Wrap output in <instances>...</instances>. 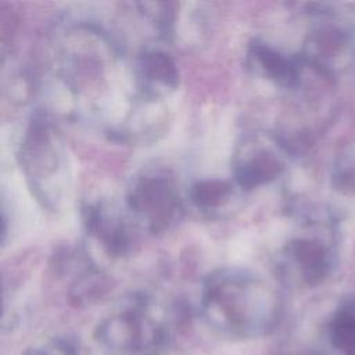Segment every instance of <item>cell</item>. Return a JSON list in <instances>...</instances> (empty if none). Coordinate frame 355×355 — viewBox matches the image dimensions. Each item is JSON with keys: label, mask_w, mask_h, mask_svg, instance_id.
<instances>
[{"label": "cell", "mask_w": 355, "mask_h": 355, "mask_svg": "<svg viewBox=\"0 0 355 355\" xmlns=\"http://www.w3.org/2000/svg\"><path fill=\"white\" fill-rule=\"evenodd\" d=\"M18 164L36 200L55 211L68 190V159L61 132L49 112L32 115L19 144Z\"/></svg>", "instance_id": "6da1fadb"}, {"label": "cell", "mask_w": 355, "mask_h": 355, "mask_svg": "<svg viewBox=\"0 0 355 355\" xmlns=\"http://www.w3.org/2000/svg\"><path fill=\"white\" fill-rule=\"evenodd\" d=\"M202 302L211 318L233 324H248L272 318L277 297L263 277L250 270L225 268L207 277Z\"/></svg>", "instance_id": "7a4b0ae2"}, {"label": "cell", "mask_w": 355, "mask_h": 355, "mask_svg": "<svg viewBox=\"0 0 355 355\" xmlns=\"http://www.w3.org/2000/svg\"><path fill=\"white\" fill-rule=\"evenodd\" d=\"M126 208L140 229L158 234L182 219L184 201L173 175L166 169L153 168L132 179L126 191Z\"/></svg>", "instance_id": "3957f363"}, {"label": "cell", "mask_w": 355, "mask_h": 355, "mask_svg": "<svg viewBox=\"0 0 355 355\" xmlns=\"http://www.w3.org/2000/svg\"><path fill=\"white\" fill-rule=\"evenodd\" d=\"M290 151L287 141L279 135L248 133L234 148L232 180L241 191L266 186L286 172Z\"/></svg>", "instance_id": "277c9868"}, {"label": "cell", "mask_w": 355, "mask_h": 355, "mask_svg": "<svg viewBox=\"0 0 355 355\" xmlns=\"http://www.w3.org/2000/svg\"><path fill=\"white\" fill-rule=\"evenodd\" d=\"M136 97L147 103H161L179 86V69L171 54L159 47L144 46L130 64Z\"/></svg>", "instance_id": "5b68a950"}, {"label": "cell", "mask_w": 355, "mask_h": 355, "mask_svg": "<svg viewBox=\"0 0 355 355\" xmlns=\"http://www.w3.org/2000/svg\"><path fill=\"white\" fill-rule=\"evenodd\" d=\"M82 223L89 241L108 258L118 259L130 251V236L121 215L107 201H93L82 207Z\"/></svg>", "instance_id": "8992f818"}, {"label": "cell", "mask_w": 355, "mask_h": 355, "mask_svg": "<svg viewBox=\"0 0 355 355\" xmlns=\"http://www.w3.org/2000/svg\"><path fill=\"white\" fill-rule=\"evenodd\" d=\"M247 69L279 89L294 90L301 85L302 61L298 55H290L273 44L254 39L245 50Z\"/></svg>", "instance_id": "52a82bcc"}, {"label": "cell", "mask_w": 355, "mask_h": 355, "mask_svg": "<svg viewBox=\"0 0 355 355\" xmlns=\"http://www.w3.org/2000/svg\"><path fill=\"white\" fill-rule=\"evenodd\" d=\"M330 244L315 234L294 236L283 247V261L306 284L323 282L334 268Z\"/></svg>", "instance_id": "ba28073f"}, {"label": "cell", "mask_w": 355, "mask_h": 355, "mask_svg": "<svg viewBox=\"0 0 355 355\" xmlns=\"http://www.w3.org/2000/svg\"><path fill=\"white\" fill-rule=\"evenodd\" d=\"M351 42L341 28L324 24L315 26L305 37L301 54L302 64L318 69L320 73H337L349 60Z\"/></svg>", "instance_id": "9c48e42d"}, {"label": "cell", "mask_w": 355, "mask_h": 355, "mask_svg": "<svg viewBox=\"0 0 355 355\" xmlns=\"http://www.w3.org/2000/svg\"><path fill=\"white\" fill-rule=\"evenodd\" d=\"M240 189L233 180L201 179L191 184L187 197L191 205L208 218H222L239 198Z\"/></svg>", "instance_id": "30bf717a"}, {"label": "cell", "mask_w": 355, "mask_h": 355, "mask_svg": "<svg viewBox=\"0 0 355 355\" xmlns=\"http://www.w3.org/2000/svg\"><path fill=\"white\" fill-rule=\"evenodd\" d=\"M330 343L340 355H355V302L341 305L329 327Z\"/></svg>", "instance_id": "8fae6325"}, {"label": "cell", "mask_w": 355, "mask_h": 355, "mask_svg": "<svg viewBox=\"0 0 355 355\" xmlns=\"http://www.w3.org/2000/svg\"><path fill=\"white\" fill-rule=\"evenodd\" d=\"M331 184L338 193L355 200V154L337 159L331 172Z\"/></svg>", "instance_id": "7c38bea8"}]
</instances>
